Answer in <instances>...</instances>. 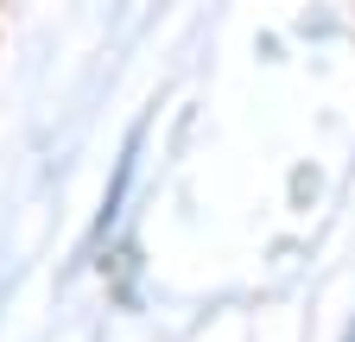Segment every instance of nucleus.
<instances>
[{"label":"nucleus","instance_id":"f257e3e1","mask_svg":"<svg viewBox=\"0 0 355 342\" xmlns=\"http://www.w3.org/2000/svg\"><path fill=\"white\" fill-rule=\"evenodd\" d=\"M133 171H140V134L127 140V152H121V165H114V184H108V197H102V228H114L121 203H127V190H133Z\"/></svg>","mask_w":355,"mask_h":342},{"label":"nucleus","instance_id":"f03ea898","mask_svg":"<svg viewBox=\"0 0 355 342\" xmlns=\"http://www.w3.org/2000/svg\"><path fill=\"white\" fill-rule=\"evenodd\" d=\"M349 342H355V330H349Z\"/></svg>","mask_w":355,"mask_h":342}]
</instances>
